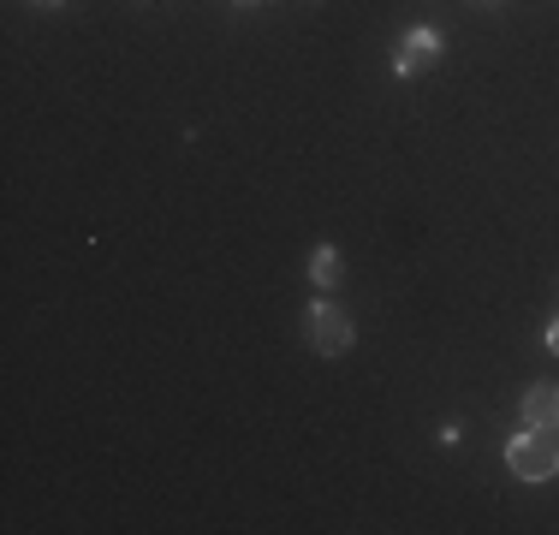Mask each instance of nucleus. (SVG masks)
Instances as JSON below:
<instances>
[{
  "mask_svg": "<svg viewBox=\"0 0 559 535\" xmlns=\"http://www.w3.org/2000/svg\"><path fill=\"white\" fill-rule=\"evenodd\" d=\"M435 440H441V447H459V440H464V423H459V417H447L441 428H435Z\"/></svg>",
  "mask_w": 559,
  "mask_h": 535,
  "instance_id": "obj_6",
  "label": "nucleus"
},
{
  "mask_svg": "<svg viewBox=\"0 0 559 535\" xmlns=\"http://www.w3.org/2000/svg\"><path fill=\"white\" fill-rule=\"evenodd\" d=\"M238 7H257V0H238Z\"/></svg>",
  "mask_w": 559,
  "mask_h": 535,
  "instance_id": "obj_9",
  "label": "nucleus"
},
{
  "mask_svg": "<svg viewBox=\"0 0 559 535\" xmlns=\"http://www.w3.org/2000/svg\"><path fill=\"white\" fill-rule=\"evenodd\" d=\"M435 60H441V31H429V24H411V31H399V48H393V72H399V78L429 72Z\"/></svg>",
  "mask_w": 559,
  "mask_h": 535,
  "instance_id": "obj_3",
  "label": "nucleus"
},
{
  "mask_svg": "<svg viewBox=\"0 0 559 535\" xmlns=\"http://www.w3.org/2000/svg\"><path fill=\"white\" fill-rule=\"evenodd\" d=\"M340 274H345V257H340V250L334 245H316L310 250V286H340Z\"/></svg>",
  "mask_w": 559,
  "mask_h": 535,
  "instance_id": "obj_5",
  "label": "nucleus"
},
{
  "mask_svg": "<svg viewBox=\"0 0 559 535\" xmlns=\"http://www.w3.org/2000/svg\"><path fill=\"white\" fill-rule=\"evenodd\" d=\"M542 345H548V352H554V357H559V316H554V321H548V333H542Z\"/></svg>",
  "mask_w": 559,
  "mask_h": 535,
  "instance_id": "obj_7",
  "label": "nucleus"
},
{
  "mask_svg": "<svg viewBox=\"0 0 559 535\" xmlns=\"http://www.w3.org/2000/svg\"><path fill=\"white\" fill-rule=\"evenodd\" d=\"M483 7H495V0H483Z\"/></svg>",
  "mask_w": 559,
  "mask_h": 535,
  "instance_id": "obj_10",
  "label": "nucleus"
},
{
  "mask_svg": "<svg viewBox=\"0 0 559 535\" xmlns=\"http://www.w3.org/2000/svg\"><path fill=\"white\" fill-rule=\"evenodd\" d=\"M36 7H60V0H36Z\"/></svg>",
  "mask_w": 559,
  "mask_h": 535,
  "instance_id": "obj_8",
  "label": "nucleus"
},
{
  "mask_svg": "<svg viewBox=\"0 0 559 535\" xmlns=\"http://www.w3.org/2000/svg\"><path fill=\"white\" fill-rule=\"evenodd\" d=\"M506 471H512L518 482H554L559 476V440L548 435V428L524 423V435L506 440Z\"/></svg>",
  "mask_w": 559,
  "mask_h": 535,
  "instance_id": "obj_1",
  "label": "nucleus"
},
{
  "mask_svg": "<svg viewBox=\"0 0 559 535\" xmlns=\"http://www.w3.org/2000/svg\"><path fill=\"white\" fill-rule=\"evenodd\" d=\"M524 423L554 435V428H559V381H536V387H530V393H524Z\"/></svg>",
  "mask_w": 559,
  "mask_h": 535,
  "instance_id": "obj_4",
  "label": "nucleus"
},
{
  "mask_svg": "<svg viewBox=\"0 0 559 535\" xmlns=\"http://www.w3.org/2000/svg\"><path fill=\"white\" fill-rule=\"evenodd\" d=\"M352 316L340 310V304H328V298H316L310 310H304V345H310L316 357H345L352 352Z\"/></svg>",
  "mask_w": 559,
  "mask_h": 535,
  "instance_id": "obj_2",
  "label": "nucleus"
}]
</instances>
